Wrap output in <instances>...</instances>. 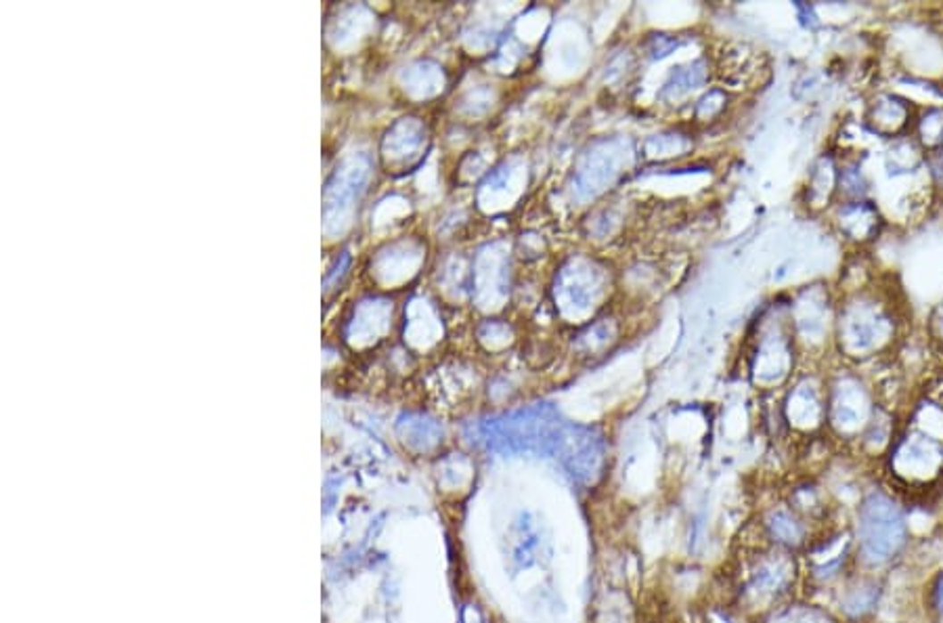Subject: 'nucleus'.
Returning a JSON list of instances; mask_svg holds the SVG:
<instances>
[{
	"label": "nucleus",
	"instance_id": "7ed1b4c3",
	"mask_svg": "<svg viewBox=\"0 0 943 623\" xmlns=\"http://www.w3.org/2000/svg\"><path fill=\"white\" fill-rule=\"evenodd\" d=\"M937 602H939V607L943 610V577H941V582H939V588H937Z\"/></svg>",
	"mask_w": 943,
	"mask_h": 623
},
{
	"label": "nucleus",
	"instance_id": "f257e3e1",
	"mask_svg": "<svg viewBox=\"0 0 943 623\" xmlns=\"http://www.w3.org/2000/svg\"><path fill=\"white\" fill-rule=\"evenodd\" d=\"M905 540L899 508L882 495H870L860 508V546L864 556L882 562L891 559Z\"/></svg>",
	"mask_w": 943,
	"mask_h": 623
},
{
	"label": "nucleus",
	"instance_id": "f03ea898",
	"mask_svg": "<svg viewBox=\"0 0 943 623\" xmlns=\"http://www.w3.org/2000/svg\"><path fill=\"white\" fill-rule=\"evenodd\" d=\"M770 529H772V535L776 537L780 543H789V546H793V543L801 542V535H803L801 525L797 523L789 512L773 514Z\"/></svg>",
	"mask_w": 943,
	"mask_h": 623
}]
</instances>
